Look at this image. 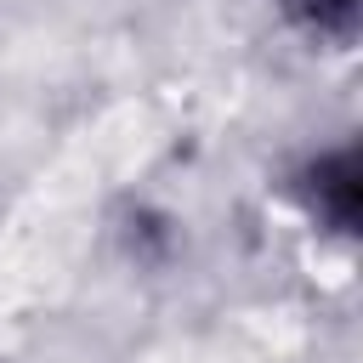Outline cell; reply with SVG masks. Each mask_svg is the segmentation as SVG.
<instances>
[{"mask_svg":"<svg viewBox=\"0 0 363 363\" xmlns=\"http://www.w3.org/2000/svg\"><path fill=\"white\" fill-rule=\"evenodd\" d=\"M301 204L312 210V221L352 233V221H357V159H352V147L318 153L301 170Z\"/></svg>","mask_w":363,"mask_h":363,"instance_id":"1","label":"cell"},{"mask_svg":"<svg viewBox=\"0 0 363 363\" xmlns=\"http://www.w3.org/2000/svg\"><path fill=\"white\" fill-rule=\"evenodd\" d=\"M289 6L318 34H352V17H357V0H289Z\"/></svg>","mask_w":363,"mask_h":363,"instance_id":"2","label":"cell"}]
</instances>
